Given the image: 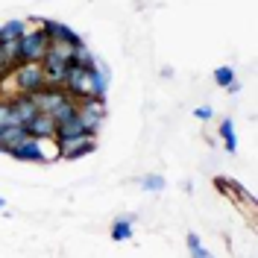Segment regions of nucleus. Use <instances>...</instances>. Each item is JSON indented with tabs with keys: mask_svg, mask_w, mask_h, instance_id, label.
Instances as JSON below:
<instances>
[{
	"mask_svg": "<svg viewBox=\"0 0 258 258\" xmlns=\"http://www.w3.org/2000/svg\"><path fill=\"white\" fill-rule=\"evenodd\" d=\"M12 82H15V94H35L41 91L47 82H44V71H41V62H27L12 68Z\"/></svg>",
	"mask_w": 258,
	"mask_h": 258,
	"instance_id": "f257e3e1",
	"label": "nucleus"
},
{
	"mask_svg": "<svg viewBox=\"0 0 258 258\" xmlns=\"http://www.w3.org/2000/svg\"><path fill=\"white\" fill-rule=\"evenodd\" d=\"M47 47H50L47 32L41 30V27H35V30H30V27H27V32L18 38L21 64H27V62H41V59L47 56Z\"/></svg>",
	"mask_w": 258,
	"mask_h": 258,
	"instance_id": "f03ea898",
	"label": "nucleus"
},
{
	"mask_svg": "<svg viewBox=\"0 0 258 258\" xmlns=\"http://www.w3.org/2000/svg\"><path fill=\"white\" fill-rule=\"evenodd\" d=\"M77 117L82 120L85 132L91 138H97V132L103 126V117H106V100H100V97H82V100H77Z\"/></svg>",
	"mask_w": 258,
	"mask_h": 258,
	"instance_id": "7ed1b4c3",
	"label": "nucleus"
},
{
	"mask_svg": "<svg viewBox=\"0 0 258 258\" xmlns=\"http://www.w3.org/2000/svg\"><path fill=\"white\" fill-rule=\"evenodd\" d=\"M62 88L68 91L71 100H82V97H91V88H88V68H80V64H68L64 71Z\"/></svg>",
	"mask_w": 258,
	"mask_h": 258,
	"instance_id": "20e7f679",
	"label": "nucleus"
},
{
	"mask_svg": "<svg viewBox=\"0 0 258 258\" xmlns=\"http://www.w3.org/2000/svg\"><path fill=\"white\" fill-rule=\"evenodd\" d=\"M30 97H32V103L38 106V112H47V114L56 112L64 100H71L62 85H44L41 91H35V94H30Z\"/></svg>",
	"mask_w": 258,
	"mask_h": 258,
	"instance_id": "39448f33",
	"label": "nucleus"
},
{
	"mask_svg": "<svg viewBox=\"0 0 258 258\" xmlns=\"http://www.w3.org/2000/svg\"><path fill=\"white\" fill-rule=\"evenodd\" d=\"M56 144H59V159L77 161V159H85L88 153H94L97 150V138L82 135V138H71V141H56Z\"/></svg>",
	"mask_w": 258,
	"mask_h": 258,
	"instance_id": "423d86ee",
	"label": "nucleus"
},
{
	"mask_svg": "<svg viewBox=\"0 0 258 258\" xmlns=\"http://www.w3.org/2000/svg\"><path fill=\"white\" fill-rule=\"evenodd\" d=\"M38 27L47 32L50 41H64V44H71V47H77V44H82V35L77 30H71L68 24H62V21H50V18H41L38 21Z\"/></svg>",
	"mask_w": 258,
	"mask_h": 258,
	"instance_id": "0eeeda50",
	"label": "nucleus"
},
{
	"mask_svg": "<svg viewBox=\"0 0 258 258\" xmlns=\"http://www.w3.org/2000/svg\"><path fill=\"white\" fill-rule=\"evenodd\" d=\"M68 59H62L59 53H53V50L47 47V56L41 59V71H44V82L47 85H62L64 80V71H68Z\"/></svg>",
	"mask_w": 258,
	"mask_h": 258,
	"instance_id": "6e6552de",
	"label": "nucleus"
},
{
	"mask_svg": "<svg viewBox=\"0 0 258 258\" xmlns=\"http://www.w3.org/2000/svg\"><path fill=\"white\" fill-rule=\"evenodd\" d=\"M12 159L18 161H32V164H44L47 159V153H44V141H35V138H27V141H21V144L9 153Z\"/></svg>",
	"mask_w": 258,
	"mask_h": 258,
	"instance_id": "1a4fd4ad",
	"label": "nucleus"
},
{
	"mask_svg": "<svg viewBox=\"0 0 258 258\" xmlns=\"http://www.w3.org/2000/svg\"><path fill=\"white\" fill-rule=\"evenodd\" d=\"M27 135L35 138V141H53V135H56V120H53L47 112H38L30 123H27Z\"/></svg>",
	"mask_w": 258,
	"mask_h": 258,
	"instance_id": "9d476101",
	"label": "nucleus"
},
{
	"mask_svg": "<svg viewBox=\"0 0 258 258\" xmlns=\"http://www.w3.org/2000/svg\"><path fill=\"white\" fill-rule=\"evenodd\" d=\"M9 106H12V114H15V123H21V126H27L32 117L38 114V106L27 94H12L9 97Z\"/></svg>",
	"mask_w": 258,
	"mask_h": 258,
	"instance_id": "9b49d317",
	"label": "nucleus"
},
{
	"mask_svg": "<svg viewBox=\"0 0 258 258\" xmlns=\"http://www.w3.org/2000/svg\"><path fill=\"white\" fill-rule=\"evenodd\" d=\"M109 68L97 59L94 68H88V88H91V97H100L106 100V91H109Z\"/></svg>",
	"mask_w": 258,
	"mask_h": 258,
	"instance_id": "f8f14e48",
	"label": "nucleus"
},
{
	"mask_svg": "<svg viewBox=\"0 0 258 258\" xmlns=\"http://www.w3.org/2000/svg\"><path fill=\"white\" fill-rule=\"evenodd\" d=\"M30 135H27V126H21V123H12V126H3L0 129V153H12L21 141H27Z\"/></svg>",
	"mask_w": 258,
	"mask_h": 258,
	"instance_id": "ddd939ff",
	"label": "nucleus"
},
{
	"mask_svg": "<svg viewBox=\"0 0 258 258\" xmlns=\"http://www.w3.org/2000/svg\"><path fill=\"white\" fill-rule=\"evenodd\" d=\"M82 135H88V132H85V126H82V120L74 114V117L62 120V123H56L53 141H71V138H82Z\"/></svg>",
	"mask_w": 258,
	"mask_h": 258,
	"instance_id": "4468645a",
	"label": "nucleus"
},
{
	"mask_svg": "<svg viewBox=\"0 0 258 258\" xmlns=\"http://www.w3.org/2000/svg\"><path fill=\"white\" fill-rule=\"evenodd\" d=\"M24 32H27V21H21V18L3 21V27H0V44L3 41H18Z\"/></svg>",
	"mask_w": 258,
	"mask_h": 258,
	"instance_id": "2eb2a0df",
	"label": "nucleus"
},
{
	"mask_svg": "<svg viewBox=\"0 0 258 258\" xmlns=\"http://www.w3.org/2000/svg\"><path fill=\"white\" fill-rule=\"evenodd\" d=\"M217 135L223 138V147L226 153H238V135H235V123L226 117V120H220V126H217Z\"/></svg>",
	"mask_w": 258,
	"mask_h": 258,
	"instance_id": "dca6fc26",
	"label": "nucleus"
},
{
	"mask_svg": "<svg viewBox=\"0 0 258 258\" xmlns=\"http://www.w3.org/2000/svg\"><path fill=\"white\" fill-rule=\"evenodd\" d=\"M132 214H123V217H117L112 223V241H129L132 238Z\"/></svg>",
	"mask_w": 258,
	"mask_h": 258,
	"instance_id": "f3484780",
	"label": "nucleus"
},
{
	"mask_svg": "<svg viewBox=\"0 0 258 258\" xmlns=\"http://www.w3.org/2000/svg\"><path fill=\"white\" fill-rule=\"evenodd\" d=\"M74 64H80V68H94V62H97V56L88 50V44L82 41V44H77L74 47V59H71Z\"/></svg>",
	"mask_w": 258,
	"mask_h": 258,
	"instance_id": "a211bd4d",
	"label": "nucleus"
},
{
	"mask_svg": "<svg viewBox=\"0 0 258 258\" xmlns=\"http://www.w3.org/2000/svg\"><path fill=\"white\" fill-rule=\"evenodd\" d=\"M138 185H141L144 191H150V194H159V191H164L167 179H164V176H159V173H147V176H141V179H138Z\"/></svg>",
	"mask_w": 258,
	"mask_h": 258,
	"instance_id": "6ab92c4d",
	"label": "nucleus"
},
{
	"mask_svg": "<svg viewBox=\"0 0 258 258\" xmlns=\"http://www.w3.org/2000/svg\"><path fill=\"white\" fill-rule=\"evenodd\" d=\"M188 249H191V258H214V252H209V249L203 246V241H200L197 232L188 235Z\"/></svg>",
	"mask_w": 258,
	"mask_h": 258,
	"instance_id": "aec40b11",
	"label": "nucleus"
},
{
	"mask_svg": "<svg viewBox=\"0 0 258 258\" xmlns=\"http://www.w3.org/2000/svg\"><path fill=\"white\" fill-rule=\"evenodd\" d=\"M74 114H77V100H64V103H62V106H59L53 114H50V117H53L56 123H62V120L74 117Z\"/></svg>",
	"mask_w": 258,
	"mask_h": 258,
	"instance_id": "412c9836",
	"label": "nucleus"
},
{
	"mask_svg": "<svg viewBox=\"0 0 258 258\" xmlns=\"http://www.w3.org/2000/svg\"><path fill=\"white\" fill-rule=\"evenodd\" d=\"M232 80H235V68H229V64H220V68L214 71V85L226 88V85H229Z\"/></svg>",
	"mask_w": 258,
	"mask_h": 258,
	"instance_id": "4be33fe9",
	"label": "nucleus"
},
{
	"mask_svg": "<svg viewBox=\"0 0 258 258\" xmlns=\"http://www.w3.org/2000/svg\"><path fill=\"white\" fill-rule=\"evenodd\" d=\"M15 123V114H12V106H9V97L0 100V126H12Z\"/></svg>",
	"mask_w": 258,
	"mask_h": 258,
	"instance_id": "5701e85b",
	"label": "nucleus"
},
{
	"mask_svg": "<svg viewBox=\"0 0 258 258\" xmlns=\"http://www.w3.org/2000/svg\"><path fill=\"white\" fill-rule=\"evenodd\" d=\"M194 114H197L200 120H211V114H214V109H211V106H200V109H194Z\"/></svg>",
	"mask_w": 258,
	"mask_h": 258,
	"instance_id": "b1692460",
	"label": "nucleus"
},
{
	"mask_svg": "<svg viewBox=\"0 0 258 258\" xmlns=\"http://www.w3.org/2000/svg\"><path fill=\"white\" fill-rule=\"evenodd\" d=\"M6 74H12V68H9V62H6V59H3V53H0V80H3Z\"/></svg>",
	"mask_w": 258,
	"mask_h": 258,
	"instance_id": "393cba45",
	"label": "nucleus"
},
{
	"mask_svg": "<svg viewBox=\"0 0 258 258\" xmlns=\"http://www.w3.org/2000/svg\"><path fill=\"white\" fill-rule=\"evenodd\" d=\"M226 91H229V94H238V91H241V82H238V80H232L229 85H226Z\"/></svg>",
	"mask_w": 258,
	"mask_h": 258,
	"instance_id": "a878e982",
	"label": "nucleus"
},
{
	"mask_svg": "<svg viewBox=\"0 0 258 258\" xmlns=\"http://www.w3.org/2000/svg\"><path fill=\"white\" fill-rule=\"evenodd\" d=\"M3 206H6V200H3V197H0V211H3Z\"/></svg>",
	"mask_w": 258,
	"mask_h": 258,
	"instance_id": "bb28decb",
	"label": "nucleus"
}]
</instances>
